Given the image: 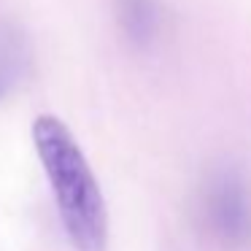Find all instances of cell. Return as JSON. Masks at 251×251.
I'll list each match as a JSON object with an SVG mask.
<instances>
[{"label":"cell","instance_id":"1","mask_svg":"<svg viewBox=\"0 0 251 251\" xmlns=\"http://www.w3.org/2000/svg\"><path fill=\"white\" fill-rule=\"evenodd\" d=\"M33 146L51 184V195L73 249L105 251L108 213L103 192L68 125L54 114H41L33 122Z\"/></svg>","mask_w":251,"mask_h":251},{"label":"cell","instance_id":"2","mask_svg":"<svg viewBox=\"0 0 251 251\" xmlns=\"http://www.w3.org/2000/svg\"><path fill=\"white\" fill-rule=\"evenodd\" d=\"M208 216L224 240H243L251 232V211L246 189L235 176H222L208 195Z\"/></svg>","mask_w":251,"mask_h":251},{"label":"cell","instance_id":"3","mask_svg":"<svg viewBox=\"0 0 251 251\" xmlns=\"http://www.w3.org/2000/svg\"><path fill=\"white\" fill-rule=\"evenodd\" d=\"M30 62V46L22 30L0 22V98L25 76Z\"/></svg>","mask_w":251,"mask_h":251},{"label":"cell","instance_id":"4","mask_svg":"<svg viewBox=\"0 0 251 251\" xmlns=\"http://www.w3.org/2000/svg\"><path fill=\"white\" fill-rule=\"evenodd\" d=\"M116 17L119 25L125 27L127 38L135 44L151 41L157 30V6L154 0H116Z\"/></svg>","mask_w":251,"mask_h":251}]
</instances>
